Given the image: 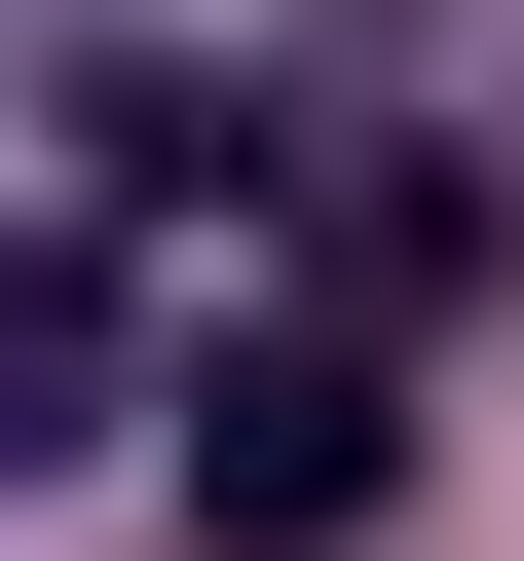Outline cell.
I'll return each mask as SVG.
<instances>
[{
  "label": "cell",
  "instance_id": "cell-2",
  "mask_svg": "<svg viewBox=\"0 0 524 561\" xmlns=\"http://www.w3.org/2000/svg\"><path fill=\"white\" fill-rule=\"evenodd\" d=\"M113 412H150V262L113 225H0V486H76Z\"/></svg>",
  "mask_w": 524,
  "mask_h": 561
},
{
  "label": "cell",
  "instance_id": "cell-1",
  "mask_svg": "<svg viewBox=\"0 0 524 561\" xmlns=\"http://www.w3.org/2000/svg\"><path fill=\"white\" fill-rule=\"evenodd\" d=\"M150 412H187V524H225V561H338V524L412 486V375H375V337H225V375H150Z\"/></svg>",
  "mask_w": 524,
  "mask_h": 561
},
{
  "label": "cell",
  "instance_id": "cell-3",
  "mask_svg": "<svg viewBox=\"0 0 524 561\" xmlns=\"http://www.w3.org/2000/svg\"><path fill=\"white\" fill-rule=\"evenodd\" d=\"M76 187H113V225H262V113H225V76H76Z\"/></svg>",
  "mask_w": 524,
  "mask_h": 561
}]
</instances>
